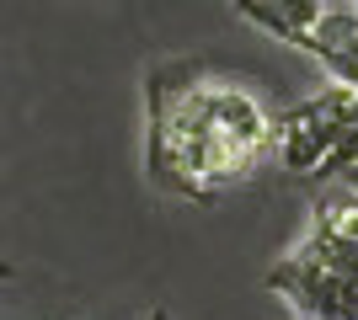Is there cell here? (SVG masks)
Instances as JSON below:
<instances>
[{
    "instance_id": "cell-1",
    "label": "cell",
    "mask_w": 358,
    "mask_h": 320,
    "mask_svg": "<svg viewBox=\"0 0 358 320\" xmlns=\"http://www.w3.org/2000/svg\"><path fill=\"white\" fill-rule=\"evenodd\" d=\"M268 289L278 299L294 305V315H315V320H358V283L337 277L321 261H305L289 251L278 267L268 273Z\"/></svg>"
},
{
    "instance_id": "cell-2",
    "label": "cell",
    "mask_w": 358,
    "mask_h": 320,
    "mask_svg": "<svg viewBox=\"0 0 358 320\" xmlns=\"http://www.w3.org/2000/svg\"><path fill=\"white\" fill-rule=\"evenodd\" d=\"M273 6H278L289 22H299V27H315V22H321V11H327L321 0H273Z\"/></svg>"
},
{
    "instance_id": "cell-3",
    "label": "cell",
    "mask_w": 358,
    "mask_h": 320,
    "mask_svg": "<svg viewBox=\"0 0 358 320\" xmlns=\"http://www.w3.org/2000/svg\"><path fill=\"white\" fill-rule=\"evenodd\" d=\"M343 182H348V192L358 198V166H353V171H343Z\"/></svg>"
},
{
    "instance_id": "cell-4",
    "label": "cell",
    "mask_w": 358,
    "mask_h": 320,
    "mask_svg": "<svg viewBox=\"0 0 358 320\" xmlns=\"http://www.w3.org/2000/svg\"><path fill=\"white\" fill-rule=\"evenodd\" d=\"M6 277H11V267H0V283H6Z\"/></svg>"
},
{
    "instance_id": "cell-5",
    "label": "cell",
    "mask_w": 358,
    "mask_h": 320,
    "mask_svg": "<svg viewBox=\"0 0 358 320\" xmlns=\"http://www.w3.org/2000/svg\"><path fill=\"white\" fill-rule=\"evenodd\" d=\"M150 320H166V310H155V315H150Z\"/></svg>"
},
{
    "instance_id": "cell-6",
    "label": "cell",
    "mask_w": 358,
    "mask_h": 320,
    "mask_svg": "<svg viewBox=\"0 0 358 320\" xmlns=\"http://www.w3.org/2000/svg\"><path fill=\"white\" fill-rule=\"evenodd\" d=\"M299 320H315V315H299Z\"/></svg>"
}]
</instances>
